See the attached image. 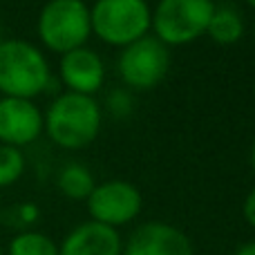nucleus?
<instances>
[{
  "instance_id": "nucleus-1",
  "label": "nucleus",
  "mask_w": 255,
  "mask_h": 255,
  "mask_svg": "<svg viewBox=\"0 0 255 255\" xmlns=\"http://www.w3.org/2000/svg\"><path fill=\"white\" fill-rule=\"evenodd\" d=\"M43 121L45 132L56 145L65 150H81L99 136L101 108L94 97L63 92L52 101Z\"/></svg>"
},
{
  "instance_id": "nucleus-2",
  "label": "nucleus",
  "mask_w": 255,
  "mask_h": 255,
  "mask_svg": "<svg viewBox=\"0 0 255 255\" xmlns=\"http://www.w3.org/2000/svg\"><path fill=\"white\" fill-rule=\"evenodd\" d=\"M52 81L45 54L27 40H0V92L11 99H27L47 92Z\"/></svg>"
},
{
  "instance_id": "nucleus-3",
  "label": "nucleus",
  "mask_w": 255,
  "mask_h": 255,
  "mask_svg": "<svg viewBox=\"0 0 255 255\" xmlns=\"http://www.w3.org/2000/svg\"><path fill=\"white\" fill-rule=\"evenodd\" d=\"M90 25L99 40L124 49L148 36L152 11L148 0H97L90 7Z\"/></svg>"
},
{
  "instance_id": "nucleus-4",
  "label": "nucleus",
  "mask_w": 255,
  "mask_h": 255,
  "mask_svg": "<svg viewBox=\"0 0 255 255\" xmlns=\"http://www.w3.org/2000/svg\"><path fill=\"white\" fill-rule=\"evenodd\" d=\"M38 38L49 52L67 54L85 47L92 36L90 7L83 0H49L38 16Z\"/></svg>"
},
{
  "instance_id": "nucleus-5",
  "label": "nucleus",
  "mask_w": 255,
  "mask_h": 255,
  "mask_svg": "<svg viewBox=\"0 0 255 255\" xmlns=\"http://www.w3.org/2000/svg\"><path fill=\"white\" fill-rule=\"evenodd\" d=\"M213 11V0H159L150 29L166 47L188 45L206 34Z\"/></svg>"
},
{
  "instance_id": "nucleus-6",
  "label": "nucleus",
  "mask_w": 255,
  "mask_h": 255,
  "mask_svg": "<svg viewBox=\"0 0 255 255\" xmlns=\"http://www.w3.org/2000/svg\"><path fill=\"white\" fill-rule=\"evenodd\" d=\"M117 67H119L121 81L128 88L145 92V90L157 88L166 79L170 70V52L161 40L148 34L121 49Z\"/></svg>"
},
{
  "instance_id": "nucleus-7",
  "label": "nucleus",
  "mask_w": 255,
  "mask_h": 255,
  "mask_svg": "<svg viewBox=\"0 0 255 255\" xmlns=\"http://www.w3.org/2000/svg\"><path fill=\"white\" fill-rule=\"evenodd\" d=\"M85 202H88V213L92 222H99L110 229L130 224L143 206L139 188L124 179H110L97 184Z\"/></svg>"
},
{
  "instance_id": "nucleus-8",
  "label": "nucleus",
  "mask_w": 255,
  "mask_h": 255,
  "mask_svg": "<svg viewBox=\"0 0 255 255\" xmlns=\"http://www.w3.org/2000/svg\"><path fill=\"white\" fill-rule=\"evenodd\" d=\"M121 255H195L188 235L168 222H145L124 242Z\"/></svg>"
},
{
  "instance_id": "nucleus-9",
  "label": "nucleus",
  "mask_w": 255,
  "mask_h": 255,
  "mask_svg": "<svg viewBox=\"0 0 255 255\" xmlns=\"http://www.w3.org/2000/svg\"><path fill=\"white\" fill-rule=\"evenodd\" d=\"M45 130L43 112L27 99H0V141L2 145H29Z\"/></svg>"
},
{
  "instance_id": "nucleus-10",
  "label": "nucleus",
  "mask_w": 255,
  "mask_h": 255,
  "mask_svg": "<svg viewBox=\"0 0 255 255\" xmlns=\"http://www.w3.org/2000/svg\"><path fill=\"white\" fill-rule=\"evenodd\" d=\"M58 70H61V81L67 85V92L74 94L92 97L106 81L103 58L90 47H79L63 54Z\"/></svg>"
},
{
  "instance_id": "nucleus-11",
  "label": "nucleus",
  "mask_w": 255,
  "mask_h": 255,
  "mask_svg": "<svg viewBox=\"0 0 255 255\" xmlns=\"http://www.w3.org/2000/svg\"><path fill=\"white\" fill-rule=\"evenodd\" d=\"M124 240L119 231L99 222H83L74 226L58 244V255H121Z\"/></svg>"
},
{
  "instance_id": "nucleus-12",
  "label": "nucleus",
  "mask_w": 255,
  "mask_h": 255,
  "mask_svg": "<svg viewBox=\"0 0 255 255\" xmlns=\"http://www.w3.org/2000/svg\"><path fill=\"white\" fill-rule=\"evenodd\" d=\"M206 34L217 45H235L244 36V20L233 4H215Z\"/></svg>"
},
{
  "instance_id": "nucleus-13",
  "label": "nucleus",
  "mask_w": 255,
  "mask_h": 255,
  "mask_svg": "<svg viewBox=\"0 0 255 255\" xmlns=\"http://www.w3.org/2000/svg\"><path fill=\"white\" fill-rule=\"evenodd\" d=\"M56 184H58V190H61L67 199L81 202V199L90 197V193L94 190L97 181H94V175L88 166H83V163H67V166L58 172Z\"/></svg>"
},
{
  "instance_id": "nucleus-14",
  "label": "nucleus",
  "mask_w": 255,
  "mask_h": 255,
  "mask_svg": "<svg viewBox=\"0 0 255 255\" xmlns=\"http://www.w3.org/2000/svg\"><path fill=\"white\" fill-rule=\"evenodd\" d=\"M9 255H58V244L38 231H20L9 242Z\"/></svg>"
},
{
  "instance_id": "nucleus-15",
  "label": "nucleus",
  "mask_w": 255,
  "mask_h": 255,
  "mask_svg": "<svg viewBox=\"0 0 255 255\" xmlns=\"http://www.w3.org/2000/svg\"><path fill=\"white\" fill-rule=\"evenodd\" d=\"M25 172V157L20 148L0 145V188L16 184Z\"/></svg>"
},
{
  "instance_id": "nucleus-16",
  "label": "nucleus",
  "mask_w": 255,
  "mask_h": 255,
  "mask_svg": "<svg viewBox=\"0 0 255 255\" xmlns=\"http://www.w3.org/2000/svg\"><path fill=\"white\" fill-rule=\"evenodd\" d=\"M38 215H40L38 206H36V204H27L25 202V204H18V206L9 208L7 224L16 226V229H27V226H31V224L38 222Z\"/></svg>"
},
{
  "instance_id": "nucleus-17",
  "label": "nucleus",
  "mask_w": 255,
  "mask_h": 255,
  "mask_svg": "<svg viewBox=\"0 0 255 255\" xmlns=\"http://www.w3.org/2000/svg\"><path fill=\"white\" fill-rule=\"evenodd\" d=\"M108 110H110L112 117H117V119H126V117L132 112L130 94L124 92V90H115V92H110V97H108Z\"/></svg>"
},
{
  "instance_id": "nucleus-18",
  "label": "nucleus",
  "mask_w": 255,
  "mask_h": 255,
  "mask_svg": "<svg viewBox=\"0 0 255 255\" xmlns=\"http://www.w3.org/2000/svg\"><path fill=\"white\" fill-rule=\"evenodd\" d=\"M242 215H244V220H247V224H249V226H253V229H255V188L247 195V199H244Z\"/></svg>"
},
{
  "instance_id": "nucleus-19",
  "label": "nucleus",
  "mask_w": 255,
  "mask_h": 255,
  "mask_svg": "<svg viewBox=\"0 0 255 255\" xmlns=\"http://www.w3.org/2000/svg\"><path fill=\"white\" fill-rule=\"evenodd\" d=\"M233 255H255V242H247L238 249Z\"/></svg>"
},
{
  "instance_id": "nucleus-20",
  "label": "nucleus",
  "mask_w": 255,
  "mask_h": 255,
  "mask_svg": "<svg viewBox=\"0 0 255 255\" xmlns=\"http://www.w3.org/2000/svg\"><path fill=\"white\" fill-rule=\"evenodd\" d=\"M251 168H253V175H255V143L251 148Z\"/></svg>"
},
{
  "instance_id": "nucleus-21",
  "label": "nucleus",
  "mask_w": 255,
  "mask_h": 255,
  "mask_svg": "<svg viewBox=\"0 0 255 255\" xmlns=\"http://www.w3.org/2000/svg\"><path fill=\"white\" fill-rule=\"evenodd\" d=\"M247 2H249V7H253V9H255V0H247Z\"/></svg>"
},
{
  "instance_id": "nucleus-22",
  "label": "nucleus",
  "mask_w": 255,
  "mask_h": 255,
  "mask_svg": "<svg viewBox=\"0 0 255 255\" xmlns=\"http://www.w3.org/2000/svg\"><path fill=\"white\" fill-rule=\"evenodd\" d=\"M0 40H2V29H0Z\"/></svg>"
},
{
  "instance_id": "nucleus-23",
  "label": "nucleus",
  "mask_w": 255,
  "mask_h": 255,
  "mask_svg": "<svg viewBox=\"0 0 255 255\" xmlns=\"http://www.w3.org/2000/svg\"><path fill=\"white\" fill-rule=\"evenodd\" d=\"M253 38H255V25H253Z\"/></svg>"
},
{
  "instance_id": "nucleus-24",
  "label": "nucleus",
  "mask_w": 255,
  "mask_h": 255,
  "mask_svg": "<svg viewBox=\"0 0 255 255\" xmlns=\"http://www.w3.org/2000/svg\"><path fill=\"white\" fill-rule=\"evenodd\" d=\"M0 255H4V253H2V247H0Z\"/></svg>"
},
{
  "instance_id": "nucleus-25",
  "label": "nucleus",
  "mask_w": 255,
  "mask_h": 255,
  "mask_svg": "<svg viewBox=\"0 0 255 255\" xmlns=\"http://www.w3.org/2000/svg\"><path fill=\"white\" fill-rule=\"evenodd\" d=\"M253 97H255V85H253Z\"/></svg>"
}]
</instances>
